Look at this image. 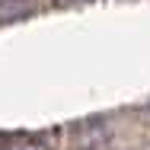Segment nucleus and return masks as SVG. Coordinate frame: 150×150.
<instances>
[{
  "instance_id": "1",
  "label": "nucleus",
  "mask_w": 150,
  "mask_h": 150,
  "mask_svg": "<svg viewBox=\"0 0 150 150\" xmlns=\"http://www.w3.org/2000/svg\"><path fill=\"white\" fill-rule=\"evenodd\" d=\"M0 150H51L45 134H0Z\"/></svg>"
},
{
  "instance_id": "2",
  "label": "nucleus",
  "mask_w": 150,
  "mask_h": 150,
  "mask_svg": "<svg viewBox=\"0 0 150 150\" xmlns=\"http://www.w3.org/2000/svg\"><path fill=\"white\" fill-rule=\"evenodd\" d=\"M74 3H90V0H74Z\"/></svg>"
}]
</instances>
